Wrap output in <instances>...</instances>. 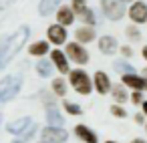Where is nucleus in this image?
<instances>
[{
  "label": "nucleus",
  "instance_id": "20e7f679",
  "mask_svg": "<svg viewBox=\"0 0 147 143\" xmlns=\"http://www.w3.org/2000/svg\"><path fill=\"white\" fill-rule=\"evenodd\" d=\"M101 8L109 20H119L125 14V2L121 0H101Z\"/></svg>",
  "mask_w": 147,
  "mask_h": 143
},
{
  "label": "nucleus",
  "instance_id": "2eb2a0df",
  "mask_svg": "<svg viewBox=\"0 0 147 143\" xmlns=\"http://www.w3.org/2000/svg\"><path fill=\"white\" fill-rule=\"evenodd\" d=\"M57 20H59L61 26H69V24H73V20H75V12L71 10V6H61L59 12H57Z\"/></svg>",
  "mask_w": 147,
  "mask_h": 143
},
{
  "label": "nucleus",
  "instance_id": "4468645a",
  "mask_svg": "<svg viewBox=\"0 0 147 143\" xmlns=\"http://www.w3.org/2000/svg\"><path fill=\"white\" fill-rule=\"evenodd\" d=\"M75 135H77L81 141H85V143H97V141H99L97 135H95L87 125H77V127H75Z\"/></svg>",
  "mask_w": 147,
  "mask_h": 143
},
{
  "label": "nucleus",
  "instance_id": "6ab92c4d",
  "mask_svg": "<svg viewBox=\"0 0 147 143\" xmlns=\"http://www.w3.org/2000/svg\"><path fill=\"white\" fill-rule=\"evenodd\" d=\"M28 53H30L32 57H42V55H47V53H49V42H47V40L32 42V45H30V49H28Z\"/></svg>",
  "mask_w": 147,
  "mask_h": 143
},
{
  "label": "nucleus",
  "instance_id": "5701e85b",
  "mask_svg": "<svg viewBox=\"0 0 147 143\" xmlns=\"http://www.w3.org/2000/svg\"><path fill=\"white\" fill-rule=\"evenodd\" d=\"M111 93H113V99H115L117 103H125V101L129 99L127 91H125L121 85H115V87H111Z\"/></svg>",
  "mask_w": 147,
  "mask_h": 143
},
{
  "label": "nucleus",
  "instance_id": "423d86ee",
  "mask_svg": "<svg viewBox=\"0 0 147 143\" xmlns=\"http://www.w3.org/2000/svg\"><path fill=\"white\" fill-rule=\"evenodd\" d=\"M40 137H42V143H65L69 139L67 131L61 127H47V129H42Z\"/></svg>",
  "mask_w": 147,
  "mask_h": 143
},
{
  "label": "nucleus",
  "instance_id": "393cba45",
  "mask_svg": "<svg viewBox=\"0 0 147 143\" xmlns=\"http://www.w3.org/2000/svg\"><path fill=\"white\" fill-rule=\"evenodd\" d=\"M81 18L85 20L87 26H93V24H95V12H93L91 8H85V10L81 12Z\"/></svg>",
  "mask_w": 147,
  "mask_h": 143
},
{
  "label": "nucleus",
  "instance_id": "7ed1b4c3",
  "mask_svg": "<svg viewBox=\"0 0 147 143\" xmlns=\"http://www.w3.org/2000/svg\"><path fill=\"white\" fill-rule=\"evenodd\" d=\"M69 81L73 85V89L81 95H91V89H93V81L89 79V75L83 71V69H75V71H69Z\"/></svg>",
  "mask_w": 147,
  "mask_h": 143
},
{
  "label": "nucleus",
  "instance_id": "a878e982",
  "mask_svg": "<svg viewBox=\"0 0 147 143\" xmlns=\"http://www.w3.org/2000/svg\"><path fill=\"white\" fill-rule=\"evenodd\" d=\"M65 109H67V113H71V115H83V109H81L77 103L65 101Z\"/></svg>",
  "mask_w": 147,
  "mask_h": 143
},
{
  "label": "nucleus",
  "instance_id": "58836bf2",
  "mask_svg": "<svg viewBox=\"0 0 147 143\" xmlns=\"http://www.w3.org/2000/svg\"><path fill=\"white\" fill-rule=\"evenodd\" d=\"M0 119H2V115H0Z\"/></svg>",
  "mask_w": 147,
  "mask_h": 143
},
{
  "label": "nucleus",
  "instance_id": "e433bc0d",
  "mask_svg": "<svg viewBox=\"0 0 147 143\" xmlns=\"http://www.w3.org/2000/svg\"><path fill=\"white\" fill-rule=\"evenodd\" d=\"M145 89H147V79H145Z\"/></svg>",
  "mask_w": 147,
  "mask_h": 143
},
{
  "label": "nucleus",
  "instance_id": "39448f33",
  "mask_svg": "<svg viewBox=\"0 0 147 143\" xmlns=\"http://www.w3.org/2000/svg\"><path fill=\"white\" fill-rule=\"evenodd\" d=\"M67 57H69L73 63H77V65L89 63V53H87V49H83V45H79V42H69V45H67Z\"/></svg>",
  "mask_w": 147,
  "mask_h": 143
},
{
  "label": "nucleus",
  "instance_id": "f03ea898",
  "mask_svg": "<svg viewBox=\"0 0 147 143\" xmlns=\"http://www.w3.org/2000/svg\"><path fill=\"white\" fill-rule=\"evenodd\" d=\"M20 85H22V81H20L18 75L4 77L0 81V103H6V101L14 99L18 95V91H20Z\"/></svg>",
  "mask_w": 147,
  "mask_h": 143
},
{
  "label": "nucleus",
  "instance_id": "c85d7f7f",
  "mask_svg": "<svg viewBox=\"0 0 147 143\" xmlns=\"http://www.w3.org/2000/svg\"><path fill=\"white\" fill-rule=\"evenodd\" d=\"M111 113H113L115 117H121V119H125V117H127V111H125L121 105H113V107H111Z\"/></svg>",
  "mask_w": 147,
  "mask_h": 143
},
{
  "label": "nucleus",
  "instance_id": "dca6fc26",
  "mask_svg": "<svg viewBox=\"0 0 147 143\" xmlns=\"http://www.w3.org/2000/svg\"><path fill=\"white\" fill-rule=\"evenodd\" d=\"M75 36H77L79 45H83V42H91V40H95V38H97V32L93 30V26H81V28L75 32Z\"/></svg>",
  "mask_w": 147,
  "mask_h": 143
},
{
  "label": "nucleus",
  "instance_id": "aec40b11",
  "mask_svg": "<svg viewBox=\"0 0 147 143\" xmlns=\"http://www.w3.org/2000/svg\"><path fill=\"white\" fill-rule=\"evenodd\" d=\"M113 69H115L117 73H121V75H131V73H135L133 65H129L127 61H115V63H113Z\"/></svg>",
  "mask_w": 147,
  "mask_h": 143
},
{
  "label": "nucleus",
  "instance_id": "4be33fe9",
  "mask_svg": "<svg viewBox=\"0 0 147 143\" xmlns=\"http://www.w3.org/2000/svg\"><path fill=\"white\" fill-rule=\"evenodd\" d=\"M36 73H38L40 77H51V75H53V63H49V61H38V63H36Z\"/></svg>",
  "mask_w": 147,
  "mask_h": 143
},
{
  "label": "nucleus",
  "instance_id": "c756f323",
  "mask_svg": "<svg viewBox=\"0 0 147 143\" xmlns=\"http://www.w3.org/2000/svg\"><path fill=\"white\" fill-rule=\"evenodd\" d=\"M129 99L133 105H139L141 103V91H133V95H129Z\"/></svg>",
  "mask_w": 147,
  "mask_h": 143
},
{
  "label": "nucleus",
  "instance_id": "f704fd0d",
  "mask_svg": "<svg viewBox=\"0 0 147 143\" xmlns=\"http://www.w3.org/2000/svg\"><path fill=\"white\" fill-rule=\"evenodd\" d=\"M121 2H133V0H121Z\"/></svg>",
  "mask_w": 147,
  "mask_h": 143
},
{
  "label": "nucleus",
  "instance_id": "6e6552de",
  "mask_svg": "<svg viewBox=\"0 0 147 143\" xmlns=\"http://www.w3.org/2000/svg\"><path fill=\"white\" fill-rule=\"evenodd\" d=\"M47 36L53 45H65L67 42V30L61 24H51L49 30H47Z\"/></svg>",
  "mask_w": 147,
  "mask_h": 143
},
{
  "label": "nucleus",
  "instance_id": "a211bd4d",
  "mask_svg": "<svg viewBox=\"0 0 147 143\" xmlns=\"http://www.w3.org/2000/svg\"><path fill=\"white\" fill-rule=\"evenodd\" d=\"M59 4H61V0H40V4H38L40 16H49L51 12H55Z\"/></svg>",
  "mask_w": 147,
  "mask_h": 143
},
{
  "label": "nucleus",
  "instance_id": "4c0bfd02",
  "mask_svg": "<svg viewBox=\"0 0 147 143\" xmlns=\"http://www.w3.org/2000/svg\"><path fill=\"white\" fill-rule=\"evenodd\" d=\"M145 131H147V125H145Z\"/></svg>",
  "mask_w": 147,
  "mask_h": 143
},
{
  "label": "nucleus",
  "instance_id": "2f4dec72",
  "mask_svg": "<svg viewBox=\"0 0 147 143\" xmlns=\"http://www.w3.org/2000/svg\"><path fill=\"white\" fill-rule=\"evenodd\" d=\"M141 105H143V113L147 115V101H145V103H141Z\"/></svg>",
  "mask_w": 147,
  "mask_h": 143
},
{
  "label": "nucleus",
  "instance_id": "473e14b6",
  "mask_svg": "<svg viewBox=\"0 0 147 143\" xmlns=\"http://www.w3.org/2000/svg\"><path fill=\"white\" fill-rule=\"evenodd\" d=\"M143 59L147 61V47H143Z\"/></svg>",
  "mask_w": 147,
  "mask_h": 143
},
{
  "label": "nucleus",
  "instance_id": "f8f14e48",
  "mask_svg": "<svg viewBox=\"0 0 147 143\" xmlns=\"http://www.w3.org/2000/svg\"><path fill=\"white\" fill-rule=\"evenodd\" d=\"M121 81H123L125 87H131L133 91H143V89H145V79L139 77V75H135V73H131V75H123Z\"/></svg>",
  "mask_w": 147,
  "mask_h": 143
},
{
  "label": "nucleus",
  "instance_id": "f257e3e1",
  "mask_svg": "<svg viewBox=\"0 0 147 143\" xmlns=\"http://www.w3.org/2000/svg\"><path fill=\"white\" fill-rule=\"evenodd\" d=\"M28 34H30V28H28V26H20L14 34L6 36V40H4V45H2V49H0V69L6 67V65L16 57V53L24 47V42H26Z\"/></svg>",
  "mask_w": 147,
  "mask_h": 143
},
{
  "label": "nucleus",
  "instance_id": "9d476101",
  "mask_svg": "<svg viewBox=\"0 0 147 143\" xmlns=\"http://www.w3.org/2000/svg\"><path fill=\"white\" fill-rule=\"evenodd\" d=\"M51 63H53V67L57 65L59 73H69V71H71V69H69V61H67L65 53H63V51H59V49L51 51Z\"/></svg>",
  "mask_w": 147,
  "mask_h": 143
},
{
  "label": "nucleus",
  "instance_id": "bb28decb",
  "mask_svg": "<svg viewBox=\"0 0 147 143\" xmlns=\"http://www.w3.org/2000/svg\"><path fill=\"white\" fill-rule=\"evenodd\" d=\"M85 2H87V0H73V6H71V10L75 12V14H81L87 6H85Z\"/></svg>",
  "mask_w": 147,
  "mask_h": 143
},
{
  "label": "nucleus",
  "instance_id": "cd10ccee",
  "mask_svg": "<svg viewBox=\"0 0 147 143\" xmlns=\"http://www.w3.org/2000/svg\"><path fill=\"white\" fill-rule=\"evenodd\" d=\"M125 32H127V36H129V38H133V40H137V38L141 36V32H139V28H137V26H127V28H125Z\"/></svg>",
  "mask_w": 147,
  "mask_h": 143
},
{
  "label": "nucleus",
  "instance_id": "72a5a7b5",
  "mask_svg": "<svg viewBox=\"0 0 147 143\" xmlns=\"http://www.w3.org/2000/svg\"><path fill=\"white\" fill-rule=\"evenodd\" d=\"M131 143H145V141H143V139H133Z\"/></svg>",
  "mask_w": 147,
  "mask_h": 143
},
{
  "label": "nucleus",
  "instance_id": "9b49d317",
  "mask_svg": "<svg viewBox=\"0 0 147 143\" xmlns=\"http://www.w3.org/2000/svg\"><path fill=\"white\" fill-rule=\"evenodd\" d=\"M32 125V119L30 117H20V119H16V121H10L8 125H6V131L8 133H12V135H20L24 129H28Z\"/></svg>",
  "mask_w": 147,
  "mask_h": 143
},
{
  "label": "nucleus",
  "instance_id": "7c9ffc66",
  "mask_svg": "<svg viewBox=\"0 0 147 143\" xmlns=\"http://www.w3.org/2000/svg\"><path fill=\"white\" fill-rule=\"evenodd\" d=\"M121 53H123L125 57H131V55H133V51H131V47H121Z\"/></svg>",
  "mask_w": 147,
  "mask_h": 143
},
{
  "label": "nucleus",
  "instance_id": "1a4fd4ad",
  "mask_svg": "<svg viewBox=\"0 0 147 143\" xmlns=\"http://www.w3.org/2000/svg\"><path fill=\"white\" fill-rule=\"evenodd\" d=\"M93 83H95V89H97L101 95H105V93L111 91V79H109V75L103 73V71H97V73H95Z\"/></svg>",
  "mask_w": 147,
  "mask_h": 143
},
{
  "label": "nucleus",
  "instance_id": "ddd939ff",
  "mask_svg": "<svg viewBox=\"0 0 147 143\" xmlns=\"http://www.w3.org/2000/svg\"><path fill=\"white\" fill-rule=\"evenodd\" d=\"M117 40L113 38V36H101L99 38V51L103 53V55H113V53H117Z\"/></svg>",
  "mask_w": 147,
  "mask_h": 143
},
{
  "label": "nucleus",
  "instance_id": "412c9836",
  "mask_svg": "<svg viewBox=\"0 0 147 143\" xmlns=\"http://www.w3.org/2000/svg\"><path fill=\"white\" fill-rule=\"evenodd\" d=\"M36 129H38V127H36V125L32 123V125H30L28 129H24V131H22L20 135H16V139H14L12 143H24V141H28V139H32V135L36 133Z\"/></svg>",
  "mask_w": 147,
  "mask_h": 143
},
{
  "label": "nucleus",
  "instance_id": "b1692460",
  "mask_svg": "<svg viewBox=\"0 0 147 143\" xmlns=\"http://www.w3.org/2000/svg\"><path fill=\"white\" fill-rule=\"evenodd\" d=\"M53 91H55L57 97H65V93H67V83H65L63 79H55V81H53Z\"/></svg>",
  "mask_w": 147,
  "mask_h": 143
},
{
  "label": "nucleus",
  "instance_id": "c9c22d12",
  "mask_svg": "<svg viewBox=\"0 0 147 143\" xmlns=\"http://www.w3.org/2000/svg\"><path fill=\"white\" fill-rule=\"evenodd\" d=\"M105 143H117V141H105Z\"/></svg>",
  "mask_w": 147,
  "mask_h": 143
},
{
  "label": "nucleus",
  "instance_id": "0eeeda50",
  "mask_svg": "<svg viewBox=\"0 0 147 143\" xmlns=\"http://www.w3.org/2000/svg\"><path fill=\"white\" fill-rule=\"evenodd\" d=\"M129 18L133 20V22H137V24H143V22H147V4L145 2H133L131 4V8H129Z\"/></svg>",
  "mask_w": 147,
  "mask_h": 143
},
{
  "label": "nucleus",
  "instance_id": "f3484780",
  "mask_svg": "<svg viewBox=\"0 0 147 143\" xmlns=\"http://www.w3.org/2000/svg\"><path fill=\"white\" fill-rule=\"evenodd\" d=\"M47 119H49V127H63V123H65V119L57 107H47Z\"/></svg>",
  "mask_w": 147,
  "mask_h": 143
}]
</instances>
